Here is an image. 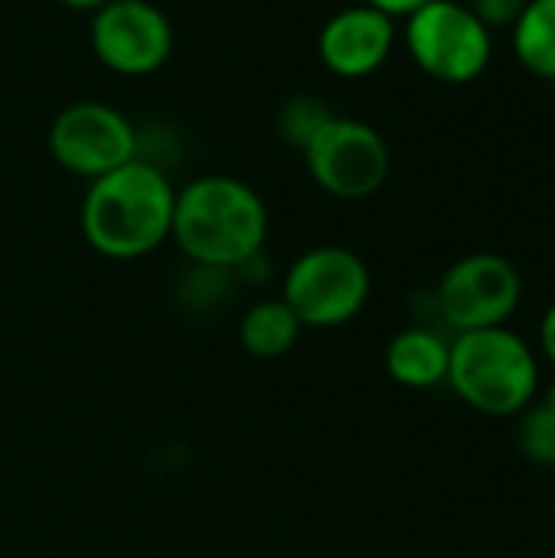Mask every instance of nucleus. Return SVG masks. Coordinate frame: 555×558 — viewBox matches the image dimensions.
I'll return each mask as SVG.
<instances>
[{
    "label": "nucleus",
    "instance_id": "nucleus-1",
    "mask_svg": "<svg viewBox=\"0 0 555 558\" xmlns=\"http://www.w3.org/2000/svg\"><path fill=\"white\" fill-rule=\"evenodd\" d=\"M173 199L177 190L167 173L157 163L134 157L88 183L82 199V235L105 258H144L170 239Z\"/></svg>",
    "mask_w": 555,
    "mask_h": 558
},
{
    "label": "nucleus",
    "instance_id": "nucleus-2",
    "mask_svg": "<svg viewBox=\"0 0 555 558\" xmlns=\"http://www.w3.org/2000/svg\"><path fill=\"white\" fill-rule=\"evenodd\" d=\"M170 239L193 265L239 271L262 255L268 239V209L262 196L226 173L190 180L177 190Z\"/></svg>",
    "mask_w": 555,
    "mask_h": 558
},
{
    "label": "nucleus",
    "instance_id": "nucleus-3",
    "mask_svg": "<svg viewBox=\"0 0 555 558\" xmlns=\"http://www.w3.org/2000/svg\"><path fill=\"white\" fill-rule=\"evenodd\" d=\"M448 383L474 412L507 418L536 402L540 360L510 327L458 333L448 360Z\"/></svg>",
    "mask_w": 555,
    "mask_h": 558
},
{
    "label": "nucleus",
    "instance_id": "nucleus-4",
    "mask_svg": "<svg viewBox=\"0 0 555 558\" xmlns=\"http://www.w3.org/2000/svg\"><path fill=\"white\" fill-rule=\"evenodd\" d=\"M406 49L435 82L468 85L494 59V33L461 0H429L406 16Z\"/></svg>",
    "mask_w": 555,
    "mask_h": 558
},
{
    "label": "nucleus",
    "instance_id": "nucleus-5",
    "mask_svg": "<svg viewBox=\"0 0 555 558\" xmlns=\"http://www.w3.org/2000/svg\"><path fill=\"white\" fill-rule=\"evenodd\" d=\"M370 268L343 245H317L304 252L285 275L281 301L301 327L334 330L350 324L370 301Z\"/></svg>",
    "mask_w": 555,
    "mask_h": 558
},
{
    "label": "nucleus",
    "instance_id": "nucleus-6",
    "mask_svg": "<svg viewBox=\"0 0 555 558\" xmlns=\"http://www.w3.org/2000/svg\"><path fill=\"white\" fill-rule=\"evenodd\" d=\"M311 180L337 199H366L389 180L386 137L357 118L330 114L301 147Z\"/></svg>",
    "mask_w": 555,
    "mask_h": 558
},
{
    "label": "nucleus",
    "instance_id": "nucleus-7",
    "mask_svg": "<svg viewBox=\"0 0 555 558\" xmlns=\"http://www.w3.org/2000/svg\"><path fill=\"white\" fill-rule=\"evenodd\" d=\"M523 298L517 265L497 252H474L458 258L438 284V311L458 333L507 327Z\"/></svg>",
    "mask_w": 555,
    "mask_h": 558
},
{
    "label": "nucleus",
    "instance_id": "nucleus-8",
    "mask_svg": "<svg viewBox=\"0 0 555 558\" xmlns=\"http://www.w3.org/2000/svg\"><path fill=\"white\" fill-rule=\"evenodd\" d=\"M49 154L69 173L95 180L137 157V131L105 101H75L52 118Z\"/></svg>",
    "mask_w": 555,
    "mask_h": 558
},
{
    "label": "nucleus",
    "instance_id": "nucleus-9",
    "mask_svg": "<svg viewBox=\"0 0 555 558\" xmlns=\"http://www.w3.org/2000/svg\"><path fill=\"white\" fill-rule=\"evenodd\" d=\"M95 59L118 75H150L173 52V26L150 0H108L88 26Z\"/></svg>",
    "mask_w": 555,
    "mask_h": 558
},
{
    "label": "nucleus",
    "instance_id": "nucleus-10",
    "mask_svg": "<svg viewBox=\"0 0 555 558\" xmlns=\"http://www.w3.org/2000/svg\"><path fill=\"white\" fill-rule=\"evenodd\" d=\"M396 49V20L370 3L337 10L317 36L321 62L340 78H366Z\"/></svg>",
    "mask_w": 555,
    "mask_h": 558
},
{
    "label": "nucleus",
    "instance_id": "nucleus-11",
    "mask_svg": "<svg viewBox=\"0 0 555 558\" xmlns=\"http://www.w3.org/2000/svg\"><path fill=\"white\" fill-rule=\"evenodd\" d=\"M448 360L451 343L425 327H409L386 347V373L406 389H432L448 383Z\"/></svg>",
    "mask_w": 555,
    "mask_h": 558
},
{
    "label": "nucleus",
    "instance_id": "nucleus-12",
    "mask_svg": "<svg viewBox=\"0 0 555 558\" xmlns=\"http://www.w3.org/2000/svg\"><path fill=\"white\" fill-rule=\"evenodd\" d=\"M301 330L304 327L294 317V311L281 298H275V301H258L245 311V317L239 324V340L249 356L278 360L298 343Z\"/></svg>",
    "mask_w": 555,
    "mask_h": 558
},
{
    "label": "nucleus",
    "instance_id": "nucleus-13",
    "mask_svg": "<svg viewBox=\"0 0 555 558\" xmlns=\"http://www.w3.org/2000/svg\"><path fill=\"white\" fill-rule=\"evenodd\" d=\"M510 29L520 65L546 82H555V0H530Z\"/></svg>",
    "mask_w": 555,
    "mask_h": 558
},
{
    "label": "nucleus",
    "instance_id": "nucleus-14",
    "mask_svg": "<svg viewBox=\"0 0 555 558\" xmlns=\"http://www.w3.org/2000/svg\"><path fill=\"white\" fill-rule=\"evenodd\" d=\"M517 441H520V451L530 464L555 468V415L543 402H530L520 412Z\"/></svg>",
    "mask_w": 555,
    "mask_h": 558
},
{
    "label": "nucleus",
    "instance_id": "nucleus-15",
    "mask_svg": "<svg viewBox=\"0 0 555 558\" xmlns=\"http://www.w3.org/2000/svg\"><path fill=\"white\" fill-rule=\"evenodd\" d=\"M330 114L334 111H327L321 98H314V95H291L281 105V111H278V134L301 150Z\"/></svg>",
    "mask_w": 555,
    "mask_h": 558
},
{
    "label": "nucleus",
    "instance_id": "nucleus-16",
    "mask_svg": "<svg viewBox=\"0 0 555 558\" xmlns=\"http://www.w3.org/2000/svg\"><path fill=\"white\" fill-rule=\"evenodd\" d=\"M530 0H464V7L494 33V29H510L520 13L527 10Z\"/></svg>",
    "mask_w": 555,
    "mask_h": 558
},
{
    "label": "nucleus",
    "instance_id": "nucleus-17",
    "mask_svg": "<svg viewBox=\"0 0 555 558\" xmlns=\"http://www.w3.org/2000/svg\"><path fill=\"white\" fill-rule=\"evenodd\" d=\"M540 347L546 353V360L555 366V301L546 307L543 324H540Z\"/></svg>",
    "mask_w": 555,
    "mask_h": 558
},
{
    "label": "nucleus",
    "instance_id": "nucleus-18",
    "mask_svg": "<svg viewBox=\"0 0 555 558\" xmlns=\"http://www.w3.org/2000/svg\"><path fill=\"white\" fill-rule=\"evenodd\" d=\"M363 3H370V7H376V10H383V13H389L396 20V16H409L412 10H419L429 0H363Z\"/></svg>",
    "mask_w": 555,
    "mask_h": 558
},
{
    "label": "nucleus",
    "instance_id": "nucleus-19",
    "mask_svg": "<svg viewBox=\"0 0 555 558\" xmlns=\"http://www.w3.org/2000/svg\"><path fill=\"white\" fill-rule=\"evenodd\" d=\"M56 3H62V7H69V10H88V13H95V10H101L108 0H56Z\"/></svg>",
    "mask_w": 555,
    "mask_h": 558
},
{
    "label": "nucleus",
    "instance_id": "nucleus-20",
    "mask_svg": "<svg viewBox=\"0 0 555 558\" xmlns=\"http://www.w3.org/2000/svg\"><path fill=\"white\" fill-rule=\"evenodd\" d=\"M543 405H546V409H550V412L555 415V379L550 383V389H546V399H543Z\"/></svg>",
    "mask_w": 555,
    "mask_h": 558
}]
</instances>
